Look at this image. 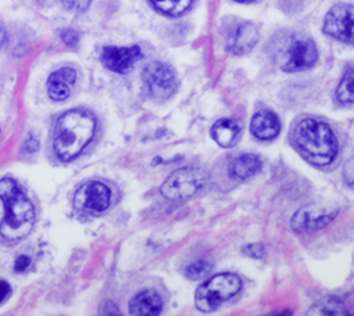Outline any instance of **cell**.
<instances>
[{
	"label": "cell",
	"mask_w": 354,
	"mask_h": 316,
	"mask_svg": "<svg viewBox=\"0 0 354 316\" xmlns=\"http://www.w3.org/2000/svg\"><path fill=\"white\" fill-rule=\"evenodd\" d=\"M95 118L86 109H71L62 114L54 128L53 147L62 161H72L91 141Z\"/></svg>",
	"instance_id": "obj_1"
},
{
	"label": "cell",
	"mask_w": 354,
	"mask_h": 316,
	"mask_svg": "<svg viewBox=\"0 0 354 316\" xmlns=\"http://www.w3.org/2000/svg\"><path fill=\"white\" fill-rule=\"evenodd\" d=\"M0 200L7 209L0 222V236L8 241L26 237L35 223V209L30 200L11 177L0 179Z\"/></svg>",
	"instance_id": "obj_2"
},
{
	"label": "cell",
	"mask_w": 354,
	"mask_h": 316,
	"mask_svg": "<svg viewBox=\"0 0 354 316\" xmlns=\"http://www.w3.org/2000/svg\"><path fill=\"white\" fill-rule=\"evenodd\" d=\"M293 140L301 155L314 165H328L337 154L333 132L325 122L314 118H304L296 125Z\"/></svg>",
	"instance_id": "obj_3"
},
{
	"label": "cell",
	"mask_w": 354,
	"mask_h": 316,
	"mask_svg": "<svg viewBox=\"0 0 354 316\" xmlns=\"http://www.w3.org/2000/svg\"><path fill=\"white\" fill-rule=\"evenodd\" d=\"M242 287L239 276L234 273L214 274L202 283L195 292V305L202 312H212L232 298Z\"/></svg>",
	"instance_id": "obj_4"
},
{
	"label": "cell",
	"mask_w": 354,
	"mask_h": 316,
	"mask_svg": "<svg viewBox=\"0 0 354 316\" xmlns=\"http://www.w3.org/2000/svg\"><path fill=\"white\" fill-rule=\"evenodd\" d=\"M317 61V49L311 39L301 35H290L279 47L278 65L286 72L304 71Z\"/></svg>",
	"instance_id": "obj_5"
},
{
	"label": "cell",
	"mask_w": 354,
	"mask_h": 316,
	"mask_svg": "<svg viewBox=\"0 0 354 316\" xmlns=\"http://www.w3.org/2000/svg\"><path fill=\"white\" fill-rule=\"evenodd\" d=\"M206 173L195 166H185L174 170L162 183L160 193L171 201H181L198 194L206 184Z\"/></svg>",
	"instance_id": "obj_6"
},
{
	"label": "cell",
	"mask_w": 354,
	"mask_h": 316,
	"mask_svg": "<svg viewBox=\"0 0 354 316\" xmlns=\"http://www.w3.org/2000/svg\"><path fill=\"white\" fill-rule=\"evenodd\" d=\"M142 80L153 100H167L177 90L176 75L163 62H149L142 71Z\"/></svg>",
	"instance_id": "obj_7"
},
{
	"label": "cell",
	"mask_w": 354,
	"mask_h": 316,
	"mask_svg": "<svg viewBox=\"0 0 354 316\" xmlns=\"http://www.w3.org/2000/svg\"><path fill=\"white\" fill-rule=\"evenodd\" d=\"M111 202V190L101 182H88L82 184L73 197V205L84 213H101Z\"/></svg>",
	"instance_id": "obj_8"
},
{
	"label": "cell",
	"mask_w": 354,
	"mask_h": 316,
	"mask_svg": "<svg viewBox=\"0 0 354 316\" xmlns=\"http://www.w3.org/2000/svg\"><path fill=\"white\" fill-rule=\"evenodd\" d=\"M324 32L343 40L346 43L353 42V6L336 4L332 7L324 21Z\"/></svg>",
	"instance_id": "obj_9"
},
{
	"label": "cell",
	"mask_w": 354,
	"mask_h": 316,
	"mask_svg": "<svg viewBox=\"0 0 354 316\" xmlns=\"http://www.w3.org/2000/svg\"><path fill=\"white\" fill-rule=\"evenodd\" d=\"M101 62L113 72H127L141 57V50L138 46L130 47H116L106 46L101 51Z\"/></svg>",
	"instance_id": "obj_10"
},
{
	"label": "cell",
	"mask_w": 354,
	"mask_h": 316,
	"mask_svg": "<svg viewBox=\"0 0 354 316\" xmlns=\"http://www.w3.org/2000/svg\"><path fill=\"white\" fill-rule=\"evenodd\" d=\"M335 218V212L321 209L317 207H304L299 209L290 222V226L295 231L308 233L318 230L328 225Z\"/></svg>",
	"instance_id": "obj_11"
},
{
	"label": "cell",
	"mask_w": 354,
	"mask_h": 316,
	"mask_svg": "<svg viewBox=\"0 0 354 316\" xmlns=\"http://www.w3.org/2000/svg\"><path fill=\"white\" fill-rule=\"evenodd\" d=\"M259 40V30L252 22H243L238 25L227 40V49L235 55L249 53Z\"/></svg>",
	"instance_id": "obj_12"
},
{
	"label": "cell",
	"mask_w": 354,
	"mask_h": 316,
	"mask_svg": "<svg viewBox=\"0 0 354 316\" xmlns=\"http://www.w3.org/2000/svg\"><path fill=\"white\" fill-rule=\"evenodd\" d=\"M76 80V71L71 67H64L53 72L47 79V91L51 100L64 101L69 97L72 86Z\"/></svg>",
	"instance_id": "obj_13"
},
{
	"label": "cell",
	"mask_w": 354,
	"mask_h": 316,
	"mask_svg": "<svg viewBox=\"0 0 354 316\" xmlns=\"http://www.w3.org/2000/svg\"><path fill=\"white\" fill-rule=\"evenodd\" d=\"M279 130V119L270 109H261L256 112L250 121V132L260 140H271L278 136Z\"/></svg>",
	"instance_id": "obj_14"
},
{
	"label": "cell",
	"mask_w": 354,
	"mask_h": 316,
	"mask_svg": "<svg viewBox=\"0 0 354 316\" xmlns=\"http://www.w3.org/2000/svg\"><path fill=\"white\" fill-rule=\"evenodd\" d=\"M129 310L133 316H158L162 310V298L153 290L140 291L130 299Z\"/></svg>",
	"instance_id": "obj_15"
},
{
	"label": "cell",
	"mask_w": 354,
	"mask_h": 316,
	"mask_svg": "<svg viewBox=\"0 0 354 316\" xmlns=\"http://www.w3.org/2000/svg\"><path fill=\"white\" fill-rule=\"evenodd\" d=\"M212 137L213 140L221 146V147H232L239 136H241V128L239 125L232 121V119H218L213 126H212Z\"/></svg>",
	"instance_id": "obj_16"
},
{
	"label": "cell",
	"mask_w": 354,
	"mask_h": 316,
	"mask_svg": "<svg viewBox=\"0 0 354 316\" xmlns=\"http://www.w3.org/2000/svg\"><path fill=\"white\" fill-rule=\"evenodd\" d=\"M261 169V159L256 154H242L230 164V173L235 179L245 180Z\"/></svg>",
	"instance_id": "obj_17"
},
{
	"label": "cell",
	"mask_w": 354,
	"mask_h": 316,
	"mask_svg": "<svg viewBox=\"0 0 354 316\" xmlns=\"http://www.w3.org/2000/svg\"><path fill=\"white\" fill-rule=\"evenodd\" d=\"M151 3L160 12L177 17L184 14L189 8L192 0H151Z\"/></svg>",
	"instance_id": "obj_18"
},
{
	"label": "cell",
	"mask_w": 354,
	"mask_h": 316,
	"mask_svg": "<svg viewBox=\"0 0 354 316\" xmlns=\"http://www.w3.org/2000/svg\"><path fill=\"white\" fill-rule=\"evenodd\" d=\"M353 68H347V71L343 75V79L340 80L337 90H336V97L340 103L343 104H351L353 103Z\"/></svg>",
	"instance_id": "obj_19"
},
{
	"label": "cell",
	"mask_w": 354,
	"mask_h": 316,
	"mask_svg": "<svg viewBox=\"0 0 354 316\" xmlns=\"http://www.w3.org/2000/svg\"><path fill=\"white\" fill-rule=\"evenodd\" d=\"M210 267H212V265L207 261H203V259L194 261L185 267V276L191 280H198V279H202L203 276H206L207 272L210 270Z\"/></svg>",
	"instance_id": "obj_20"
},
{
	"label": "cell",
	"mask_w": 354,
	"mask_h": 316,
	"mask_svg": "<svg viewBox=\"0 0 354 316\" xmlns=\"http://www.w3.org/2000/svg\"><path fill=\"white\" fill-rule=\"evenodd\" d=\"M314 309H319V313L324 316H336L342 313V310H344V306L336 298H326L319 304H317Z\"/></svg>",
	"instance_id": "obj_21"
},
{
	"label": "cell",
	"mask_w": 354,
	"mask_h": 316,
	"mask_svg": "<svg viewBox=\"0 0 354 316\" xmlns=\"http://www.w3.org/2000/svg\"><path fill=\"white\" fill-rule=\"evenodd\" d=\"M98 316H122L119 308L112 301H102L98 309Z\"/></svg>",
	"instance_id": "obj_22"
},
{
	"label": "cell",
	"mask_w": 354,
	"mask_h": 316,
	"mask_svg": "<svg viewBox=\"0 0 354 316\" xmlns=\"http://www.w3.org/2000/svg\"><path fill=\"white\" fill-rule=\"evenodd\" d=\"M91 0H61L62 6L69 11H84L90 6Z\"/></svg>",
	"instance_id": "obj_23"
},
{
	"label": "cell",
	"mask_w": 354,
	"mask_h": 316,
	"mask_svg": "<svg viewBox=\"0 0 354 316\" xmlns=\"http://www.w3.org/2000/svg\"><path fill=\"white\" fill-rule=\"evenodd\" d=\"M61 39L68 47H75V46H77L79 35L73 29H64V30H61Z\"/></svg>",
	"instance_id": "obj_24"
},
{
	"label": "cell",
	"mask_w": 354,
	"mask_h": 316,
	"mask_svg": "<svg viewBox=\"0 0 354 316\" xmlns=\"http://www.w3.org/2000/svg\"><path fill=\"white\" fill-rule=\"evenodd\" d=\"M243 252L250 258H261L264 255V247L261 244H249L243 248Z\"/></svg>",
	"instance_id": "obj_25"
},
{
	"label": "cell",
	"mask_w": 354,
	"mask_h": 316,
	"mask_svg": "<svg viewBox=\"0 0 354 316\" xmlns=\"http://www.w3.org/2000/svg\"><path fill=\"white\" fill-rule=\"evenodd\" d=\"M30 263V259L26 256V255H19L17 259H15V263H14V270L15 272H24Z\"/></svg>",
	"instance_id": "obj_26"
},
{
	"label": "cell",
	"mask_w": 354,
	"mask_h": 316,
	"mask_svg": "<svg viewBox=\"0 0 354 316\" xmlns=\"http://www.w3.org/2000/svg\"><path fill=\"white\" fill-rule=\"evenodd\" d=\"M10 294H11L10 284L7 281H4V280H0V304L4 302L8 298Z\"/></svg>",
	"instance_id": "obj_27"
},
{
	"label": "cell",
	"mask_w": 354,
	"mask_h": 316,
	"mask_svg": "<svg viewBox=\"0 0 354 316\" xmlns=\"http://www.w3.org/2000/svg\"><path fill=\"white\" fill-rule=\"evenodd\" d=\"M37 147H39L37 140H35V139H32V137H30L29 140H26V143H25V148H26V151H29V152L36 151Z\"/></svg>",
	"instance_id": "obj_28"
},
{
	"label": "cell",
	"mask_w": 354,
	"mask_h": 316,
	"mask_svg": "<svg viewBox=\"0 0 354 316\" xmlns=\"http://www.w3.org/2000/svg\"><path fill=\"white\" fill-rule=\"evenodd\" d=\"M268 316H292V312L290 310H282L279 313H271Z\"/></svg>",
	"instance_id": "obj_29"
},
{
	"label": "cell",
	"mask_w": 354,
	"mask_h": 316,
	"mask_svg": "<svg viewBox=\"0 0 354 316\" xmlns=\"http://www.w3.org/2000/svg\"><path fill=\"white\" fill-rule=\"evenodd\" d=\"M235 1H241V3H249V1H253V0H235Z\"/></svg>",
	"instance_id": "obj_30"
},
{
	"label": "cell",
	"mask_w": 354,
	"mask_h": 316,
	"mask_svg": "<svg viewBox=\"0 0 354 316\" xmlns=\"http://www.w3.org/2000/svg\"><path fill=\"white\" fill-rule=\"evenodd\" d=\"M346 316H351V315H346Z\"/></svg>",
	"instance_id": "obj_31"
}]
</instances>
